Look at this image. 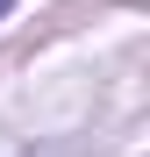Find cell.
Segmentation results:
<instances>
[{"label": "cell", "mask_w": 150, "mask_h": 157, "mask_svg": "<svg viewBox=\"0 0 150 157\" xmlns=\"http://www.w3.org/2000/svg\"><path fill=\"white\" fill-rule=\"evenodd\" d=\"M7 7H14V0H0V14H7Z\"/></svg>", "instance_id": "6da1fadb"}]
</instances>
